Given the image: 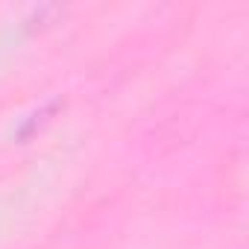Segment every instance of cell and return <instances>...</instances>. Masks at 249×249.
Wrapping results in <instances>:
<instances>
[]
</instances>
